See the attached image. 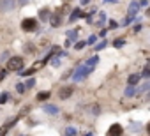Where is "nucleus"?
Wrapping results in <instances>:
<instances>
[{
	"mask_svg": "<svg viewBox=\"0 0 150 136\" xmlns=\"http://www.w3.org/2000/svg\"><path fill=\"white\" fill-rule=\"evenodd\" d=\"M43 110H44L46 113H49V115H57V113H58V106H55V104H44Z\"/></svg>",
	"mask_w": 150,
	"mask_h": 136,
	"instance_id": "obj_9",
	"label": "nucleus"
},
{
	"mask_svg": "<svg viewBox=\"0 0 150 136\" xmlns=\"http://www.w3.org/2000/svg\"><path fill=\"white\" fill-rule=\"evenodd\" d=\"M49 97H51V92L46 90V92H39L35 99H37V101H46V99H49Z\"/></svg>",
	"mask_w": 150,
	"mask_h": 136,
	"instance_id": "obj_15",
	"label": "nucleus"
},
{
	"mask_svg": "<svg viewBox=\"0 0 150 136\" xmlns=\"http://www.w3.org/2000/svg\"><path fill=\"white\" fill-rule=\"evenodd\" d=\"M58 64H60V60H58V58H53V60H51V66H55V67H57Z\"/></svg>",
	"mask_w": 150,
	"mask_h": 136,
	"instance_id": "obj_33",
	"label": "nucleus"
},
{
	"mask_svg": "<svg viewBox=\"0 0 150 136\" xmlns=\"http://www.w3.org/2000/svg\"><path fill=\"white\" fill-rule=\"evenodd\" d=\"M124 44H125V39H122V37H120V39H115V41H113V46H115V48H122Z\"/></svg>",
	"mask_w": 150,
	"mask_h": 136,
	"instance_id": "obj_19",
	"label": "nucleus"
},
{
	"mask_svg": "<svg viewBox=\"0 0 150 136\" xmlns=\"http://www.w3.org/2000/svg\"><path fill=\"white\" fill-rule=\"evenodd\" d=\"M27 83H18V85H16V90H18V94H25L27 92Z\"/></svg>",
	"mask_w": 150,
	"mask_h": 136,
	"instance_id": "obj_18",
	"label": "nucleus"
},
{
	"mask_svg": "<svg viewBox=\"0 0 150 136\" xmlns=\"http://www.w3.org/2000/svg\"><path fill=\"white\" fill-rule=\"evenodd\" d=\"M16 7V0H0V11L2 13H9Z\"/></svg>",
	"mask_w": 150,
	"mask_h": 136,
	"instance_id": "obj_5",
	"label": "nucleus"
},
{
	"mask_svg": "<svg viewBox=\"0 0 150 136\" xmlns=\"http://www.w3.org/2000/svg\"><path fill=\"white\" fill-rule=\"evenodd\" d=\"M39 28V21L35 18H25L21 21V30L23 32H35Z\"/></svg>",
	"mask_w": 150,
	"mask_h": 136,
	"instance_id": "obj_2",
	"label": "nucleus"
},
{
	"mask_svg": "<svg viewBox=\"0 0 150 136\" xmlns=\"http://www.w3.org/2000/svg\"><path fill=\"white\" fill-rule=\"evenodd\" d=\"M108 25H109V28H117V27H118V23L115 21V19H109V23H108Z\"/></svg>",
	"mask_w": 150,
	"mask_h": 136,
	"instance_id": "obj_31",
	"label": "nucleus"
},
{
	"mask_svg": "<svg viewBox=\"0 0 150 136\" xmlns=\"http://www.w3.org/2000/svg\"><path fill=\"white\" fill-rule=\"evenodd\" d=\"M104 21H106V13H101V14H99V25L104 23Z\"/></svg>",
	"mask_w": 150,
	"mask_h": 136,
	"instance_id": "obj_28",
	"label": "nucleus"
},
{
	"mask_svg": "<svg viewBox=\"0 0 150 136\" xmlns=\"http://www.w3.org/2000/svg\"><path fill=\"white\" fill-rule=\"evenodd\" d=\"M148 2H147V0H139V7H145Z\"/></svg>",
	"mask_w": 150,
	"mask_h": 136,
	"instance_id": "obj_35",
	"label": "nucleus"
},
{
	"mask_svg": "<svg viewBox=\"0 0 150 136\" xmlns=\"http://www.w3.org/2000/svg\"><path fill=\"white\" fill-rule=\"evenodd\" d=\"M49 23H51V27H58L60 25V14L58 13L51 14V16H49Z\"/></svg>",
	"mask_w": 150,
	"mask_h": 136,
	"instance_id": "obj_12",
	"label": "nucleus"
},
{
	"mask_svg": "<svg viewBox=\"0 0 150 136\" xmlns=\"http://www.w3.org/2000/svg\"><path fill=\"white\" fill-rule=\"evenodd\" d=\"M5 74H7V69H2V67H0V81L5 78Z\"/></svg>",
	"mask_w": 150,
	"mask_h": 136,
	"instance_id": "obj_30",
	"label": "nucleus"
},
{
	"mask_svg": "<svg viewBox=\"0 0 150 136\" xmlns=\"http://www.w3.org/2000/svg\"><path fill=\"white\" fill-rule=\"evenodd\" d=\"M71 43H73V39H69V37H67V41H65V48L71 46Z\"/></svg>",
	"mask_w": 150,
	"mask_h": 136,
	"instance_id": "obj_34",
	"label": "nucleus"
},
{
	"mask_svg": "<svg viewBox=\"0 0 150 136\" xmlns=\"http://www.w3.org/2000/svg\"><path fill=\"white\" fill-rule=\"evenodd\" d=\"M69 76H73V72H71V71H69V72H65V74H62V80H67Z\"/></svg>",
	"mask_w": 150,
	"mask_h": 136,
	"instance_id": "obj_32",
	"label": "nucleus"
},
{
	"mask_svg": "<svg viewBox=\"0 0 150 136\" xmlns=\"http://www.w3.org/2000/svg\"><path fill=\"white\" fill-rule=\"evenodd\" d=\"M88 110L92 111V115H99V111H101V108H99V104H92V106H90Z\"/></svg>",
	"mask_w": 150,
	"mask_h": 136,
	"instance_id": "obj_21",
	"label": "nucleus"
},
{
	"mask_svg": "<svg viewBox=\"0 0 150 136\" xmlns=\"http://www.w3.org/2000/svg\"><path fill=\"white\" fill-rule=\"evenodd\" d=\"M122 133H124V129H122V125H120V124H113L111 127L108 129V134H111V136H120Z\"/></svg>",
	"mask_w": 150,
	"mask_h": 136,
	"instance_id": "obj_8",
	"label": "nucleus"
},
{
	"mask_svg": "<svg viewBox=\"0 0 150 136\" xmlns=\"http://www.w3.org/2000/svg\"><path fill=\"white\" fill-rule=\"evenodd\" d=\"M39 19L41 21H46V19H49V9H41V13H39Z\"/></svg>",
	"mask_w": 150,
	"mask_h": 136,
	"instance_id": "obj_14",
	"label": "nucleus"
},
{
	"mask_svg": "<svg viewBox=\"0 0 150 136\" xmlns=\"http://www.w3.org/2000/svg\"><path fill=\"white\" fill-rule=\"evenodd\" d=\"M97 62H99V57H95V55H94V57H90V58L87 60V66H88V69H90V71H94V67L97 66Z\"/></svg>",
	"mask_w": 150,
	"mask_h": 136,
	"instance_id": "obj_10",
	"label": "nucleus"
},
{
	"mask_svg": "<svg viewBox=\"0 0 150 136\" xmlns=\"http://www.w3.org/2000/svg\"><path fill=\"white\" fill-rule=\"evenodd\" d=\"M76 36H78V28L69 30V32H67V37H69V39H76Z\"/></svg>",
	"mask_w": 150,
	"mask_h": 136,
	"instance_id": "obj_23",
	"label": "nucleus"
},
{
	"mask_svg": "<svg viewBox=\"0 0 150 136\" xmlns=\"http://www.w3.org/2000/svg\"><path fill=\"white\" fill-rule=\"evenodd\" d=\"M25 66V58L23 57H11L7 60V71H19V69H23Z\"/></svg>",
	"mask_w": 150,
	"mask_h": 136,
	"instance_id": "obj_1",
	"label": "nucleus"
},
{
	"mask_svg": "<svg viewBox=\"0 0 150 136\" xmlns=\"http://www.w3.org/2000/svg\"><path fill=\"white\" fill-rule=\"evenodd\" d=\"M106 46V41H101V43H99V44H95V51H99V50H103Z\"/></svg>",
	"mask_w": 150,
	"mask_h": 136,
	"instance_id": "obj_26",
	"label": "nucleus"
},
{
	"mask_svg": "<svg viewBox=\"0 0 150 136\" xmlns=\"http://www.w3.org/2000/svg\"><path fill=\"white\" fill-rule=\"evenodd\" d=\"M34 85H35V80H34V78H30V80H27V87H28V88H32Z\"/></svg>",
	"mask_w": 150,
	"mask_h": 136,
	"instance_id": "obj_27",
	"label": "nucleus"
},
{
	"mask_svg": "<svg viewBox=\"0 0 150 136\" xmlns=\"http://www.w3.org/2000/svg\"><path fill=\"white\" fill-rule=\"evenodd\" d=\"M95 41H97V36H90V37H88V41H87V44H94Z\"/></svg>",
	"mask_w": 150,
	"mask_h": 136,
	"instance_id": "obj_29",
	"label": "nucleus"
},
{
	"mask_svg": "<svg viewBox=\"0 0 150 136\" xmlns=\"http://www.w3.org/2000/svg\"><path fill=\"white\" fill-rule=\"evenodd\" d=\"M125 97H131V96H134V85H129L127 88H125Z\"/></svg>",
	"mask_w": 150,
	"mask_h": 136,
	"instance_id": "obj_20",
	"label": "nucleus"
},
{
	"mask_svg": "<svg viewBox=\"0 0 150 136\" xmlns=\"http://www.w3.org/2000/svg\"><path fill=\"white\" fill-rule=\"evenodd\" d=\"M35 71H37V69H35V67L32 66L30 69H25V71H21V69H19V71H18V74H19V76H32Z\"/></svg>",
	"mask_w": 150,
	"mask_h": 136,
	"instance_id": "obj_13",
	"label": "nucleus"
},
{
	"mask_svg": "<svg viewBox=\"0 0 150 136\" xmlns=\"http://www.w3.org/2000/svg\"><path fill=\"white\" fill-rule=\"evenodd\" d=\"M139 80H141V74H131L129 80H127V83H129V85H136Z\"/></svg>",
	"mask_w": 150,
	"mask_h": 136,
	"instance_id": "obj_16",
	"label": "nucleus"
},
{
	"mask_svg": "<svg viewBox=\"0 0 150 136\" xmlns=\"http://www.w3.org/2000/svg\"><path fill=\"white\" fill-rule=\"evenodd\" d=\"M147 14H148V16H150V7H148V11H147Z\"/></svg>",
	"mask_w": 150,
	"mask_h": 136,
	"instance_id": "obj_39",
	"label": "nucleus"
},
{
	"mask_svg": "<svg viewBox=\"0 0 150 136\" xmlns=\"http://www.w3.org/2000/svg\"><path fill=\"white\" fill-rule=\"evenodd\" d=\"M139 9V2H131V5H129V16H136Z\"/></svg>",
	"mask_w": 150,
	"mask_h": 136,
	"instance_id": "obj_11",
	"label": "nucleus"
},
{
	"mask_svg": "<svg viewBox=\"0 0 150 136\" xmlns=\"http://www.w3.org/2000/svg\"><path fill=\"white\" fill-rule=\"evenodd\" d=\"M88 72H92V71L88 69V66H87V64L79 66V67H78V69L73 72V81H81L83 78H87V74H88Z\"/></svg>",
	"mask_w": 150,
	"mask_h": 136,
	"instance_id": "obj_3",
	"label": "nucleus"
},
{
	"mask_svg": "<svg viewBox=\"0 0 150 136\" xmlns=\"http://www.w3.org/2000/svg\"><path fill=\"white\" fill-rule=\"evenodd\" d=\"M76 133H78V131H76L74 127H65V129H64V134H69V136H73V134H76Z\"/></svg>",
	"mask_w": 150,
	"mask_h": 136,
	"instance_id": "obj_22",
	"label": "nucleus"
},
{
	"mask_svg": "<svg viewBox=\"0 0 150 136\" xmlns=\"http://www.w3.org/2000/svg\"><path fill=\"white\" fill-rule=\"evenodd\" d=\"M19 117H21V115H18V117H14V119H11V120H7L2 127H0V136H4V134H7L9 131H11L14 125H16V122L19 120Z\"/></svg>",
	"mask_w": 150,
	"mask_h": 136,
	"instance_id": "obj_4",
	"label": "nucleus"
},
{
	"mask_svg": "<svg viewBox=\"0 0 150 136\" xmlns=\"http://www.w3.org/2000/svg\"><path fill=\"white\" fill-rule=\"evenodd\" d=\"M147 133H148V134H150V122H148V124H147Z\"/></svg>",
	"mask_w": 150,
	"mask_h": 136,
	"instance_id": "obj_37",
	"label": "nucleus"
},
{
	"mask_svg": "<svg viewBox=\"0 0 150 136\" xmlns=\"http://www.w3.org/2000/svg\"><path fill=\"white\" fill-rule=\"evenodd\" d=\"M85 46H87V41H78V43L74 44V48H76V50H83Z\"/></svg>",
	"mask_w": 150,
	"mask_h": 136,
	"instance_id": "obj_24",
	"label": "nucleus"
},
{
	"mask_svg": "<svg viewBox=\"0 0 150 136\" xmlns=\"http://www.w3.org/2000/svg\"><path fill=\"white\" fill-rule=\"evenodd\" d=\"M9 99H11V94H9V92H2V94H0V104H5Z\"/></svg>",
	"mask_w": 150,
	"mask_h": 136,
	"instance_id": "obj_17",
	"label": "nucleus"
},
{
	"mask_svg": "<svg viewBox=\"0 0 150 136\" xmlns=\"http://www.w3.org/2000/svg\"><path fill=\"white\" fill-rule=\"evenodd\" d=\"M79 4H81V5H87V4H90V0H79Z\"/></svg>",
	"mask_w": 150,
	"mask_h": 136,
	"instance_id": "obj_36",
	"label": "nucleus"
},
{
	"mask_svg": "<svg viewBox=\"0 0 150 136\" xmlns=\"http://www.w3.org/2000/svg\"><path fill=\"white\" fill-rule=\"evenodd\" d=\"M85 16H87V14H85V13L81 11V9H79V7H76V9H74V11L71 13V16H69V21H71V23H73V21H76V19H78V18H85Z\"/></svg>",
	"mask_w": 150,
	"mask_h": 136,
	"instance_id": "obj_7",
	"label": "nucleus"
},
{
	"mask_svg": "<svg viewBox=\"0 0 150 136\" xmlns=\"http://www.w3.org/2000/svg\"><path fill=\"white\" fill-rule=\"evenodd\" d=\"M73 92H74V88L73 87H62V88H60L58 90V99H62V101H65V99H69V97H71L73 96Z\"/></svg>",
	"mask_w": 150,
	"mask_h": 136,
	"instance_id": "obj_6",
	"label": "nucleus"
},
{
	"mask_svg": "<svg viewBox=\"0 0 150 136\" xmlns=\"http://www.w3.org/2000/svg\"><path fill=\"white\" fill-rule=\"evenodd\" d=\"M143 76H145V78H148V76H150V62L147 64V67L143 69Z\"/></svg>",
	"mask_w": 150,
	"mask_h": 136,
	"instance_id": "obj_25",
	"label": "nucleus"
},
{
	"mask_svg": "<svg viewBox=\"0 0 150 136\" xmlns=\"http://www.w3.org/2000/svg\"><path fill=\"white\" fill-rule=\"evenodd\" d=\"M19 2H21V4H27V2H28V0H19Z\"/></svg>",
	"mask_w": 150,
	"mask_h": 136,
	"instance_id": "obj_38",
	"label": "nucleus"
}]
</instances>
